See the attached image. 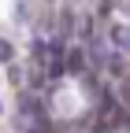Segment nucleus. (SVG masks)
<instances>
[{"mask_svg":"<svg viewBox=\"0 0 130 133\" xmlns=\"http://www.w3.org/2000/svg\"><path fill=\"white\" fill-rule=\"evenodd\" d=\"M108 44L115 48V52H130V26H126V22L108 26Z\"/></svg>","mask_w":130,"mask_h":133,"instance_id":"obj_2","label":"nucleus"},{"mask_svg":"<svg viewBox=\"0 0 130 133\" xmlns=\"http://www.w3.org/2000/svg\"><path fill=\"white\" fill-rule=\"evenodd\" d=\"M119 8H123V11H126V15H130V0H119Z\"/></svg>","mask_w":130,"mask_h":133,"instance_id":"obj_6","label":"nucleus"},{"mask_svg":"<svg viewBox=\"0 0 130 133\" xmlns=\"http://www.w3.org/2000/svg\"><path fill=\"white\" fill-rule=\"evenodd\" d=\"M0 111H4V107H0Z\"/></svg>","mask_w":130,"mask_h":133,"instance_id":"obj_7","label":"nucleus"},{"mask_svg":"<svg viewBox=\"0 0 130 133\" xmlns=\"http://www.w3.org/2000/svg\"><path fill=\"white\" fill-rule=\"evenodd\" d=\"M67 56H71V59H67V70H71V74H78V70H86V66H89V59H86V48H71Z\"/></svg>","mask_w":130,"mask_h":133,"instance_id":"obj_3","label":"nucleus"},{"mask_svg":"<svg viewBox=\"0 0 130 133\" xmlns=\"http://www.w3.org/2000/svg\"><path fill=\"white\" fill-rule=\"evenodd\" d=\"M111 52H115V48L108 44V37H89V48H86V56H93V63H97V66H108Z\"/></svg>","mask_w":130,"mask_h":133,"instance_id":"obj_1","label":"nucleus"},{"mask_svg":"<svg viewBox=\"0 0 130 133\" xmlns=\"http://www.w3.org/2000/svg\"><path fill=\"white\" fill-rule=\"evenodd\" d=\"M15 59V48H11V41H4L0 37V63H11Z\"/></svg>","mask_w":130,"mask_h":133,"instance_id":"obj_5","label":"nucleus"},{"mask_svg":"<svg viewBox=\"0 0 130 133\" xmlns=\"http://www.w3.org/2000/svg\"><path fill=\"white\" fill-rule=\"evenodd\" d=\"M11 15H15V22H26V19H30V0H15Z\"/></svg>","mask_w":130,"mask_h":133,"instance_id":"obj_4","label":"nucleus"}]
</instances>
